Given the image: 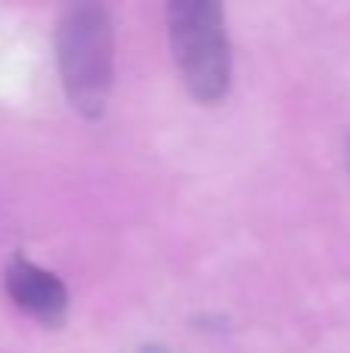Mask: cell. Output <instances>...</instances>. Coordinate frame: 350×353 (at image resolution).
<instances>
[{
	"mask_svg": "<svg viewBox=\"0 0 350 353\" xmlns=\"http://www.w3.org/2000/svg\"><path fill=\"white\" fill-rule=\"evenodd\" d=\"M167 31L180 78L196 103L214 105L233 84V50H229L223 6L214 0H174L167 6Z\"/></svg>",
	"mask_w": 350,
	"mask_h": 353,
	"instance_id": "7a4b0ae2",
	"label": "cell"
},
{
	"mask_svg": "<svg viewBox=\"0 0 350 353\" xmlns=\"http://www.w3.org/2000/svg\"><path fill=\"white\" fill-rule=\"evenodd\" d=\"M56 56L72 109L90 121L99 118L115 72V28L109 10L99 3L68 6L56 28Z\"/></svg>",
	"mask_w": 350,
	"mask_h": 353,
	"instance_id": "6da1fadb",
	"label": "cell"
},
{
	"mask_svg": "<svg viewBox=\"0 0 350 353\" xmlns=\"http://www.w3.org/2000/svg\"><path fill=\"white\" fill-rule=\"evenodd\" d=\"M6 292L34 319L43 325H59L68 310V288L56 273L31 263L28 257L16 254L6 267Z\"/></svg>",
	"mask_w": 350,
	"mask_h": 353,
	"instance_id": "3957f363",
	"label": "cell"
},
{
	"mask_svg": "<svg viewBox=\"0 0 350 353\" xmlns=\"http://www.w3.org/2000/svg\"><path fill=\"white\" fill-rule=\"evenodd\" d=\"M140 353H167L161 344H146V347H140Z\"/></svg>",
	"mask_w": 350,
	"mask_h": 353,
	"instance_id": "277c9868",
	"label": "cell"
}]
</instances>
